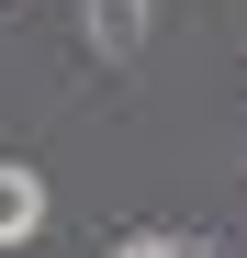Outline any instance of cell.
<instances>
[{"mask_svg": "<svg viewBox=\"0 0 247 258\" xmlns=\"http://www.w3.org/2000/svg\"><path fill=\"white\" fill-rule=\"evenodd\" d=\"M124 258H191L180 236H135V247H124Z\"/></svg>", "mask_w": 247, "mask_h": 258, "instance_id": "7a4b0ae2", "label": "cell"}, {"mask_svg": "<svg viewBox=\"0 0 247 258\" xmlns=\"http://www.w3.org/2000/svg\"><path fill=\"white\" fill-rule=\"evenodd\" d=\"M34 236H45V180L23 157H0V247H34Z\"/></svg>", "mask_w": 247, "mask_h": 258, "instance_id": "6da1fadb", "label": "cell"}]
</instances>
